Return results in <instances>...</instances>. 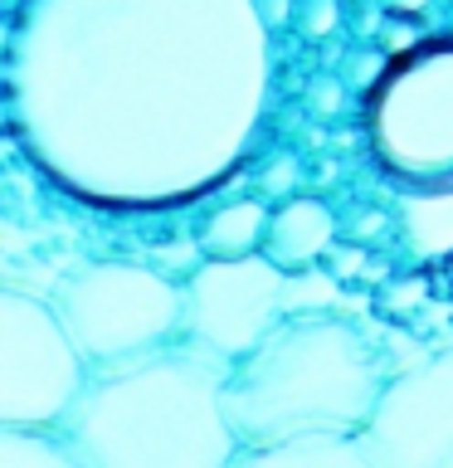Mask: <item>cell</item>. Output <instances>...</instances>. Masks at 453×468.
I'll list each match as a JSON object with an SVG mask.
<instances>
[{
    "mask_svg": "<svg viewBox=\"0 0 453 468\" xmlns=\"http://www.w3.org/2000/svg\"><path fill=\"white\" fill-rule=\"evenodd\" d=\"M302 29H307V35H332V29H336V0H307Z\"/></svg>",
    "mask_w": 453,
    "mask_h": 468,
    "instance_id": "cell-13",
    "label": "cell"
},
{
    "mask_svg": "<svg viewBox=\"0 0 453 468\" xmlns=\"http://www.w3.org/2000/svg\"><path fill=\"white\" fill-rule=\"evenodd\" d=\"M283 313H351V298L332 269L307 263V269L283 273Z\"/></svg>",
    "mask_w": 453,
    "mask_h": 468,
    "instance_id": "cell-11",
    "label": "cell"
},
{
    "mask_svg": "<svg viewBox=\"0 0 453 468\" xmlns=\"http://www.w3.org/2000/svg\"><path fill=\"white\" fill-rule=\"evenodd\" d=\"M73 453L54 424H0V468H64Z\"/></svg>",
    "mask_w": 453,
    "mask_h": 468,
    "instance_id": "cell-10",
    "label": "cell"
},
{
    "mask_svg": "<svg viewBox=\"0 0 453 468\" xmlns=\"http://www.w3.org/2000/svg\"><path fill=\"white\" fill-rule=\"evenodd\" d=\"M336 102H342V88H336L332 79H321V88H317V108H321V112H332Z\"/></svg>",
    "mask_w": 453,
    "mask_h": 468,
    "instance_id": "cell-17",
    "label": "cell"
},
{
    "mask_svg": "<svg viewBox=\"0 0 453 468\" xmlns=\"http://www.w3.org/2000/svg\"><path fill=\"white\" fill-rule=\"evenodd\" d=\"M234 356L190 332L132 356L88 361L79 400L58 424L88 468H225L239 434L225 410Z\"/></svg>",
    "mask_w": 453,
    "mask_h": 468,
    "instance_id": "cell-1",
    "label": "cell"
},
{
    "mask_svg": "<svg viewBox=\"0 0 453 468\" xmlns=\"http://www.w3.org/2000/svg\"><path fill=\"white\" fill-rule=\"evenodd\" d=\"M332 244H336V215L321 200L288 196L269 215L263 254H269L278 269H307V263H321L332 254Z\"/></svg>",
    "mask_w": 453,
    "mask_h": 468,
    "instance_id": "cell-7",
    "label": "cell"
},
{
    "mask_svg": "<svg viewBox=\"0 0 453 468\" xmlns=\"http://www.w3.org/2000/svg\"><path fill=\"white\" fill-rule=\"evenodd\" d=\"M361 439L380 468H453V351L390 376Z\"/></svg>",
    "mask_w": 453,
    "mask_h": 468,
    "instance_id": "cell-6",
    "label": "cell"
},
{
    "mask_svg": "<svg viewBox=\"0 0 453 468\" xmlns=\"http://www.w3.org/2000/svg\"><path fill=\"white\" fill-rule=\"evenodd\" d=\"M258 15H263V25H283L288 20V0H258Z\"/></svg>",
    "mask_w": 453,
    "mask_h": 468,
    "instance_id": "cell-16",
    "label": "cell"
},
{
    "mask_svg": "<svg viewBox=\"0 0 453 468\" xmlns=\"http://www.w3.org/2000/svg\"><path fill=\"white\" fill-rule=\"evenodd\" d=\"M385 361L342 313H283L254 351L234 356L225 410L244 449L292 434H361L385 395Z\"/></svg>",
    "mask_w": 453,
    "mask_h": 468,
    "instance_id": "cell-2",
    "label": "cell"
},
{
    "mask_svg": "<svg viewBox=\"0 0 453 468\" xmlns=\"http://www.w3.org/2000/svg\"><path fill=\"white\" fill-rule=\"evenodd\" d=\"M390 5H395V10H424L429 0H390Z\"/></svg>",
    "mask_w": 453,
    "mask_h": 468,
    "instance_id": "cell-18",
    "label": "cell"
},
{
    "mask_svg": "<svg viewBox=\"0 0 453 468\" xmlns=\"http://www.w3.org/2000/svg\"><path fill=\"white\" fill-rule=\"evenodd\" d=\"M405 229L415 249H453V196H419L405 205Z\"/></svg>",
    "mask_w": 453,
    "mask_h": 468,
    "instance_id": "cell-12",
    "label": "cell"
},
{
    "mask_svg": "<svg viewBox=\"0 0 453 468\" xmlns=\"http://www.w3.org/2000/svg\"><path fill=\"white\" fill-rule=\"evenodd\" d=\"M88 380V356L49 298L0 292V424H64Z\"/></svg>",
    "mask_w": 453,
    "mask_h": 468,
    "instance_id": "cell-4",
    "label": "cell"
},
{
    "mask_svg": "<svg viewBox=\"0 0 453 468\" xmlns=\"http://www.w3.org/2000/svg\"><path fill=\"white\" fill-rule=\"evenodd\" d=\"M49 303L88 361L132 356L185 332V283H175L161 263H83L58 278Z\"/></svg>",
    "mask_w": 453,
    "mask_h": 468,
    "instance_id": "cell-3",
    "label": "cell"
},
{
    "mask_svg": "<svg viewBox=\"0 0 453 468\" xmlns=\"http://www.w3.org/2000/svg\"><path fill=\"white\" fill-rule=\"evenodd\" d=\"M292 176H298V166H292V156H283V166H269V171H263V186H269V190H278V196H283V190L292 186Z\"/></svg>",
    "mask_w": 453,
    "mask_h": 468,
    "instance_id": "cell-14",
    "label": "cell"
},
{
    "mask_svg": "<svg viewBox=\"0 0 453 468\" xmlns=\"http://www.w3.org/2000/svg\"><path fill=\"white\" fill-rule=\"evenodd\" d=\"M332 259H336V263H332V273H336V278L361 273V249H336V244H332Z\"/></svg>",
    "mask_w": 453,
    "mask_h": 468,
    "instance_id": "cell-15",
    "label": "cell"
},
{
    "mask_svg": "<svg viewBox=\"0 0 453 468\" xmlns=\"http://www.w3.org/2000/svg\"><path fill=\"white\" fill-rule=\"evenodd\" d=\"M283 273L263 254L205 259L185 273V332L225 356H244L283 317Z\"/></svg>",
    "mask_w": 453,
    "mask_h": 468,
    "instance_id": "cell-5",
    "label": "cell"
},
{
    "mask_svg": "<svg viewBox=\"0 0 453 468\" xmlns=\"http://www.w3.org/2000/svg\"><path fill=\"white\" fill-rule=\"evenodd\" d=\"M269 215L273 205L263 200H229L219 210L205 215L200 225V254L205 259H239V254H258L263 234H269Z\"/></svg>",
    "mask_w": 453,
    "mask_h": 468,
    "instance_id": "cell-8",
    "label": "cell"
},
{
    "mask_svg": "<svg viewBox=\"0 0 453 468\" xmlns=\"http://www.w3.org/2000/svg\"><path fill=\"white\" fill-rule=\"evenodd\" d=\"M239 463H273V468H327V463H371L365 453V439L361 434H292V439H278V444H263V449H244Z\"/></svg>",
    "mask_w": 453,
    "mask_h": 468,
    "instance_id": "cell-9",
    "label": "cell"
}]
</instances>
